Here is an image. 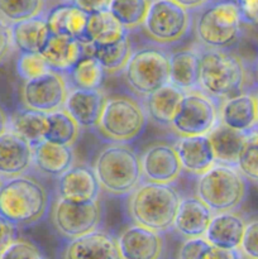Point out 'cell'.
Segmentation results:
<instances>
[{"mask_svg":"<svg viewBox=\"0 0 258 259\" xmlns=\"http://www.w3.org/2000/svg\"><path fill=\"white\" fill-rule=\"evenodd\" d=\"M199 52V91L222 103L250 91L252 67L232 50H210L195 46ZM253 89V83H252Z\"/></svg>","mask_w":258,"mask_h":259,"instance_id":"cell-1","label":"cell"},{"mask_svg":"<svg viewBox=\"0 0 258 259\" xmlns=\"http://www.w3.org/2000/svg\"><path fill=\"white\" fill-rule=\"evenodd\" d=\"M51 204L47 187L28 174L4 180L0 187V217L18 229L42 222Z\"/></svg>","mask_w":258,"mask_h":259,"instance_id":"cell-2","label":"cell"},{"mask_svg":"<svg viewBox=\"0 0 258 259\" xmlns=\"http://www.w3.org/2000/svg\"><path fill=\"white\" fill-rule=\"evenodd\" d=\"M181 199L174 185L142 182L126 196V212L133 224L163 234L174 227Z\"/></svg>","mask_w":258,"mask_h":259,"instance_id":"cell-3","label":"cell"},{"mask_svg":"<svg viewBox=\"0 0 258 259\" xmlns=\"http://www.w3.org/2000/svg\"><path fill=\"white\" fill-rule=\"evenodd\" d=\"M192 15V30L200 47L233 50L242 39L245 24L235 0H212Z\"/></svg>","mask_w":258,"mask_h":259,"instance_id":"cell-4","label":"cell"},{"mask_svg":"<svg viewBox=\"0 0 258 259\" xmlns=\"http://www.w3.org/2000/svg\"><path fill=\"white\" fill-rule=\"evenodd\" d=\"M93 168L100 189L110 196H129L143 182L141 157L129 144L111 143L104 147Z\"/></svg>","mask_w":258,"mask_h":259,"instance_id":"cell-5","label":"cell"},{"mask_svg":"<svg viewBox=\"0 0 258 259\" xmlns=\"http://www.w3.org/2000/svg\"><path fill=\"white\" fill-rule=\"evenodd\" d=\"M248 190L249 182L237 167L222 163H215L196 182V197L212 214L238 211L247 200Z\"/></svg>","mask_w":258,"mask_h":259,"instance_id":"cell-6","label":"cell"},{"mask_svg":"<svg viewBox=\"0 0 258 259\" xmlns=\"http://www.w3.org/2000/svg\"><path fill=\"white\" fill-rule=\"evenodd\" d=\"M147 123L148 118L139 98L114 95L106 98L95 131L111 143L129 144L142 136Z\"/></svg>","mask_w":258,"mask_h":259,"instance_id":"cell-7","label":"cell"},{"mask_svg":"<svg viewBox=\"0 0 258 259\" xmlns=\"http://www.w3.org/2000/svg\"><path fill=\"white\" fill-rule=\"evenodd\" d=\"M169 55L166 48L156 45L133 51L123 73L137 98H146L168 85Z\"/></svg>","mask_w":258,"mask_h":259,"instance_id":"cell-8","label":"cell"},{"mask_svg":"<svg viewBox=\"0 0 258 259\" xmlns=\"http://www.w3.org/2000/svg\"><path fill=\"white\" fill-rule=\"evenodd\" d=\"M192 23V13L174 0H149L142 29L153 45L166 48L189 37Z\"/></svg>","mask_w":258,"mask_h":259,"instance_id":"cell-9","label":"cell"},{"mask_svg":"<svg viewBox=\"0 0 258 259\" xmlns=\"http://www.w3.org/2000/svg\"><path fill=\"white\" fill-rule=\"evenodd\" d=\"M219 124V103L200 91L185 93L169 128L179 137L207 136Z\"/></svg>","mask_w":258,"mask_h":259,"instance_id":"cell-10","label":"cell"},{"mask_svg":"<svg viewBox=\"0 0 258 259\" xmlns=\"http://www.w3.org/2000/svg\"><path fill=\"white\" fill-rule=\"evenodd\" d=\"M50 211L55 230L67 240L91 234L100 229L103 223V207L99 200L75 204L56 197Z\"/></svg>","mask_w":258,"mask_h":259,"instance_id":"cell-11","label":"cell"},{"mask_svg":"<svg viewBox=\"0 0 258 259\" xmlns=\"http://www.w3.org/2000/svg\"><path fill=\"white\" fill-rule=\"evenodd\" d=\"M68 91L65 75L51 71L34 80L24 81L20 91L23 108L47 115L62 110Z\"/></svg>","mask_w":258,"mask_h":259,"instance_id":"cell-12","label":"cell"},{"mask_svg":"<svg viewBox=\"0 0 258 259\" xmlns=\"http://www.w3.org/2000/svg\"><path fill=\"white\" fill-rule=\"evenodd\" d=\"M143 182L174 185L182 175V167L174 146L156 143L148 147L141 156Z\"/></svg>","mask_w":258,"mask_h":259,"instance_id":"cell-13","label":"cell"},{"mask_svg":"<svg viewBox=\"0 0 258 259\" xmlns=\"http://www.w3.org/2000/svg\"><path fill=\"white\" fill-rule=\"evenodd\" d=\"M121 259H162L166 242L161 233L132 224L116 238Z\"/></svg>","mask_w":258,"mask_h":259,"instance_id":"cell-14","label":"cell"},{"mask_svg":"<svg viewBox=\"0 0 258 259\" xmlns=\"http://www.w3.org/2000/svg\"><path fill=\"white\" fill-rule=\"evenodd\" d=\"M100 185L95 176L94 168L90 166H75L61 175L57 179L56 197L66 201L83 204L99 200Z\"/></svg>","mask_w":258,"mask_h":259,"instance_id":"cell-15","label":"cell"},{"mask_svg":"<svg viewBox=\"0 0 258 259\" xmlns=\"http://www.w3.org/2000/svg\"><path fill=\"white\" fill-rule=\"evenodd\" d=\"M60 259H121L116 238L104 230L67 240Z\"/></svg>","mask_w":258,"mask_h":259,"instance_id":"cell-16","label":"cell"},{"mask_svg":"<svg viewBox=\"0 0 258 259\" xmlns=\"http://www.w3.org/2000/svg\"><path fill=\"white\" fill-rule=\"evenodd\" d=\"M172 146L180 159L182 172L187 175L199 177L217 163L207 136L177 137Z\"/></svg>","mask_w":258,"mask_h":259,"instance_id":"cell-17","label":"cell"},{"mask_svg":"<svg viewBox=\"0 0 258 259\" xmlns=\"http://www.w3.org/2000/svg\"><path fill=\"white\" fill-rule=\"evenodd\" d=\"M105 95L101 90L88 91L71 89L66 98L63 110L76 121L81 129H94L101 118Z\"/></svg>","mask_w":258,"mask_h":259,"instance_id":"cell-18","label":"cell"},{"mask_svg":"<svg viewBox=\"0 0 258 259\" xmlns=\"http://www.w3.org/2000/svg\"><path fill=\"white\" fill-rule=\"evenodd\" d=\"M32 168V147L14 134L5 132L0 136V179H14L27 175Z\"/></svg>","mask_w":258,"mask_h":259,"instance_id":"cell-19","label":"cell"},{"mask_svg":"<svg viewBox=\"0 0 258 259\" xmlns=\"http://www.w3.org/2000/svg\"><path fill=\"white\" fill-rule=\"evenodd\" d=\"M219 123L240 133H248L258 126L254 93L244 91L223 100L219 104Z\"/></svg>","mask_w":258,"mask_h":259,"instance_id":"cell-20","label":"cell"},{"mask_svg":"<svg viewBox=\"0 0 258 259\" xmlns=\"http://www.w3.org/2000/svg\"><path fill=\"white\" fill-rule=\"evenodd\" d=\"M212 211L196 196L182 197L171 230L186 239L204 238Z\"/></svg>","mask_w":258,"mask_h":259,"instance_id":"cell-21","label":"cell"},{"mask_svg":"<svg viewBox=\"0 0 258 259\" xmlns=\"http://www.w3.org/2000/svg\"><path fill=\"white\" fill-rule=\"evenodd\" d=\"M247 218L238 211L214 214L204 238L210 245L223 249H239Z\"/></svg>","mask_w":258,"mask_h":259,"instance_id":"cell-22","label":"cell"},{"mask_svg":"<svg viewBox=\"0 0 258 259\" xmlns=\"http://www.w3.org/2000/svg\"><path fill=\"white\" fill-rule=\"evenodd\" d=\"M45 17L51 34L65 35L83 43L88 13L71 3L63 2L47 8Z\"/></svg>","mask_w":258,"mask_h":259,"instance_id":"cell-23","label":"cell"},{"mask_svg":"<svg viewBox=\"0 0 258 259\" xmlns=\"http://www.w3.org/2000/svg\"><path fill=\"white\" fill-rule=\"evenodd\" d=\"M73 163L75 153L72 147L57 146L47 141L32 147V168L37 169L40 175L58 179Z\"/></svg>","mask_w":258,"mask_h":259,"instance_id":"cell-24","label":"cell"},{"mask_svg":"<svg viewBox=\"0 0 258 259\" xmlns=\"http://www.w3.org/2000/svg\"><path fill=\"white\" fill-rule=\"evenodd\" d=\"M40 55L51 70L65 75L85 56V45L73 38L51 34Z\"/></svg>","mask_w":258,"mask_h":259,"instance_id":"cell-25","label":"cell"},{"mask_svg":"<svg viewBox=\"0 0 258 259\" xmlns=\"http://www.w3.org/2000/svg\"><path fill=\"white\" fill-rule=\"evenodd\" d=\"M10 34L14 51L22 55L42 52L51 32L43 14L10 24Z\"/></svg>","mask_w":258,"mask_h":259,"instance_id":"cell-26","label":"cell"},{"mask_svg":"<svg viewBox=\"0 0 258 259\" xmlns=\"http://www.w3.org/2000/svg\"><path fill=\"white\" fill-rule=\"evenodd\" d=\"M184 91L172 85H166L151 95L142 98V105L148 120L161 126H169L172 119L176 115L180 103L184 98Z\"/></svg>","mask_w":258,"mask_h":259,"instance_id":"cell-27","label":"cell"},{"mask_svg":"<svg viewBox=\"0 0 258 259\" xmlns=\"http://www.w3.org/2000/svg\"><path fill=\"white\" fill-rule=\"evenodd\" d=\"M168 83L184 93L199 91V52L195 46L169 55Z\"/></svg>","mask_w":258,"mask_h":259,"instance_id":"cell-28","label":"cell"},{"mask_svg":"<svg viewBox=\"0 0 258 259\" xmlns=\"http://www.w3.org/2000/svg\"><path fill=\"white\" fill-rule=\"evenodd\" d=\"M134 48L131 37H125L110 45H85V55L99 61L105 76H114L125 70Z\"/></svg>","mask_w":258,"mask_h":259,"instance_id":"cell-29","label":"cell"},{"mask_svg":"<svg viewBox=\"0 0 258 259\" xmlns=\"http://www.w3.org/2000/svg\"><path fill=\"white\" fill-rule=\"evenodd\" d=\"M131 35V33L106 10L89 14L83 45H110Z\"/></svg>","mask_w":258,"mask_h":259,"instance_id":"cell-30","label":"cell"},{"mask_svg":"<svg viewBox=\"0 0 258 259\" xmlns=\"http://www.w3.org/2000/svg\"><path fill=\"white\" fill-rule=\"evenodd\" d=\"M47 128V114L22 108L9 115L8 131L13 132L18 137L24 139L30 147L37 146L45 141Z\"/></svg>","mask_w":258,"mask_h":259,"instance_id":"cell-31","label":"cell"},{"mask_svg":"<svg viewBox=\"0 0 258 259\" xmlns=\"http://www.w3.org/2000/svg\"><path fill=\"white\" fill-rule=\"evenodd\" d=\"M245 134L247 133L227 128L220 123L207 134L217 163L237 166L238 156L244 143Z\"/></svg>","mask_w":258,"mask_h":259,"instance_id":"cell-32","label":"cell"},{"mask_svg":"<svg viewBox=\"0 0 258 259\" xmlns=\"http://www.w3.org/2000/svg\"><path fill=\"white\" fill-rule=\"evenodd\" d=\"M68 88L77 90H101L105 72L96 58L85 55L67 73H65Z\"/></svg>","mask_w":258,"mask_h":259,"instance_id":"cell-33","label":"cell"},{"mask_svg":"<svg viewBox=\"0 0 258 259\" xmlns=\"http://www.w3.org/2000/svg\"><path fill=\"white\" fill-rule=\"evenodd\" d=\"M47 119L48 128L45 141L63 147H72L78 141L81 128L63 109L48 114Z\"/></svg>","mask_w":258,"mask_h":259,"instance_id":"cell-34","label":"cell"},{"mask_svg":"<svg viewBox=\"0 0 258 259\" xmlns=\"http://www.w3.org/2000/svg\"><path fill=\"white\" fill-rule=\"evenodd\" d=\"M148 7L149 0H110L108 10L131 33L142 28Z\"/></svg>","mask_w":258,"mask_h":259,"instance_id":"cell-35","label":"cell"},{"mask_svg":"<svg viewBox=\"0 0 258 259\" xmlns=\"http://www.w3.org/2000/svg\"><path fill=\"white\" fill-rule=\"evenodd\" d=\"M46 10V0H0V19L9 25L43 15Z\"/></svg>","mask_w":258,"mask_h":259,"instance_id":"cell-36","label":"cell"},{"mask_svg":"<svg viewBox=\"0 0 258 259\" xmlns=\"http://www.w3.org/2000/svg\"><path fill=\"white\" fill-rule=\"evenodd\" d=\"M235 167L249 184L258 186V126L245 134Z\"/></svg>","mask_w":258,"mask_h":259,"instance_id":"cell-37","label":"cell"},{"mask_svg":"<svg viewBox=\"0 0 258 259\" xmlns=\"http://www.w3.org/2000/svg\"><path fill=\"white\" fill-rule=\"evenodd\" d=\"M51 71L40 53H22L17 60V73L24 81L34 80Z\"/></svg>","mask_w":258,"mask_h":259,"instance_id":"cell-38","label":"cell"},{"mask_svg":"<svg viewBox=\"0 0 258 259\" xmlns=\"http://www.w3.org/2000/svg\"><path fill=\"white\" fill-rule=\"evenodd\" d=\"M0 259H48L45 253L34 244L25 239H15L4 252Z\"/></svg>","mask_w":258,"mask_h":259,"instance_id":"cell-39","label":"cell"},{"mask_svg":"<svg viewBox=\"0 0 258 259\" xmlns=\"http://www.w3.org/2000/svg\"><path fill=\"white\" fill-rule=\"evenodd\" d=\"M239 250L248 259H258V217L247 219Z\"/></svg>","mask_w":258,"mask_h":259,"instance_id":"cell-40","label":"cell"},{"mask_svg":"<svg viewBox=\"0 0 258 259\" xmlns=\"http://www.w3.org/2000/svg\"><path fill=\"white\" fill-rule=\"evenodd\" d=\"M209 245L205 238L186 239L180 247L179 259H201Z\"/></svg>","mask_w":258,"mask_h":259,"instance_id":"cell-41","label":"cell"},{"mask_svg":"<svg viewBox=\"0 0 258 259\" xmlns=\"http://www.w3.org/2000/svg\"><path fill=\"white\" fill-rule=\"evenodd\" d=\"M14 51L10 34V25L0 19V65L5 62Z\"/></svg>","mask_w":258,"mask_h":259,"instance_id":"cell-42","label":"cell"},{"mask_svg":"<svg viewBox=\"0 0 258 259\" xmlns=\"http://www.w3.org/2000/svg\"><path fill=\"white\" fill-rule=\"evenodd\" d=\"M18 228L10 224L9 222L0 217V254L14 242L18 239Z\"/></svg>","mask_w":258,"mask_h":259,"instance_id":"cell-43","label":"cell"},{"mask_svg":"<svg viewBox=\"0 0 258 259\" xmlns=\"http://www.w3.org/2000/svg\"><path fill=\"white\" fill-rule=\"evenodd\" d=\"M201 259H243L239 249H223L209 245Z\"/></svg>","mask_w":258,"mask_h":259,"instance_id":"cell-44","label":"cell"},{"mask_svg":"<svg viewBox=\"0 0 258 259\" xmlns=\"http://www.w3.org/2000/svg\"><path fill=\"white\" fill-rule=\"evenodd\" d=\"M65 2L71 3V4L76 5L83 10L88 14H93V13L101 12V10H106L109 7L110 0H65Z\"/></svg>","mask_w":258,"mask_h":259,"instance_id":"cell-45","label":"cell"},{"mask_svg":"<svg viewBox=\"0 0 258 259\" xmlns=\"http://www.w3.org/2000/svg\"><path fill=\"white\" fill-rule=\"evenodd\" d=\"M174 2L181 5L182 8H185L189 12L195 13L201 9V8H204L205 5L209 4V3H211L212 0H174Z\"/></svg>","mask_w":258,"mask_h":259,"instance_id":"cell-46","label":"cell"},{"mask_svg":"<svg viewBox=\"0 0 258 259\" xmlns=\"http://www.w3.org/2000/svg\"><path fill=\"white\" fill-rule=\"evenodd\" d=\"M8 128H9V115L5 109L0 105V136L8 132Z\"/></svg>","mask_w":258,"mask_h":259,"instance_id":"cell-47","label":"cell"},{"mask_svg":"<svg viewBox=\"0 0 258 259\" xmlns=\"http://www.w3.org/2000/svg\"><path fill=\"white\" fill-rule=\"evenodd\" d=\"M252 75H253V90H257L258 89V57L255 58L254 62L252 63Z\"/></svg>","mask_w":258,"mask_h":259,"instance_id":"cell-48","label":"cell"},{"mask_svg":"<svg viewBox=\"0 0 258 259\" xmlns=\"http://www.w3.org/2000/svg\"><path fill=\"white\" fill-rule=\"evenodd\" d=\"M253 93H254V98H255V109H257V120H258V89L253 91Z\"/></svg>","mask_w":258,"mask_h":259,"instance_id":"cell-49","label":"cell"},{"mask_svg":"<svg viewBox=\"0 0 258 259\" xmlns=\"http://www.w3.org/2000/svg\"><path fill=\"white\" fill-rule=\"evenodd\" d=\"M46 2H47V5H48V2H50V0H46ZM65 2V0H57V2H56V4H58V3H63Z\"/></svg>","mask_w":258,"mask_h":259,"instance_id":"cell-50","label":"cell"},{"mask_svg":"<svg viewBox=\"0 0 258 259\" xmlns=\"http://www.w3.org/2000/svg\"><path fill=\"white\" fill-rule=\"evenodd\" d=\"M2 184H3V180L0 179V187H2Z\"/></svg>","mask_w":258,"mask_h":259,"instance_id":"cell-51","label":"cell"}]
</instances>
